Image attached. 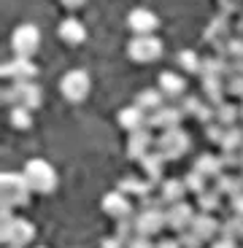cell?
I'll return each instance as SVG.
<instances>
[{
  "mask_svg": "<svg viewBox=\"0 0 243 248\" xmlns=\"http://www.w3.org/2000/svg\"><path fill=\"white\" fill-rule=\"evenodd\" d=\"M30 194H32V186L27 181L25 170L22 173H3L0 175V202L3 205H11V208H22V205L30 202Z\"/></svg>",
  "mask_w": 243,
  "mask_h": 248,
  "instance_id": "cell-1",
  "label": "cell"
},
{
  "mask_svg": "<svg viewBox=\"0 0 243 248\" xmlns=\"http://www.w3.org/2000/svg\"><path fill=\"white\" fill-rule=\"evenodd\" d=\"M3 103L8 108L25 106L30 111H35L44 103V92H41V87H38L35 81H11V87L3 89Z\"/></svg>",
  "mask_w": 243,
  "mask_h": 248,
  "instance_id": "cell-2",
  "label": "cell"
},
{
  "mask_svg": "<svg viewBox=\"0 0 243 248\" xmlns=\"http://www.w3.org/2000/svg\"><path fill=\"white\" fill-rule=\"evenodd\" d=\"M0 240H3V246H11V248L30 246L35 240V227L27 218H19V216L3 218V224H0Z\"/></svg>",
  "mask_w": 243,
  "mask_h": 248,
  "instance_id": "cell-3",
  "label": "cell"
},
{
  "mask_svg": "<svg viewBox=\"0 0 243 248\" xmlns=\"http://www.w3.org/2000/svg\"><path fill=\"white\" fill-rule=\"evenodd\" d=\"M25 175L30 181L32 192L38 194H51L57 189V170L46 159H30L25 165Z\"/></svg>",
  "mask_w": 243,
  "mask_h": 248,
  "instance_id": "cell-4",
  "label": "cell"
},
{
  "mask_svg": "<svg viewBox=\"0 0 243 248\" xmlns=\"http://www.w3.org/2000/svg\"><path fill=\"white\" fill-rule=\"evenodd\" d=\"M232 38H235V25L230 22V14H219V16L211 19V25L206 27V32H203V41H206V46H211L213 51H222L227 49V44H230Z\"/></svg>",
  "mask_w": 243,
  "mask_h": 248,
  "instance_id": "cell-5",
  "label": "cell"
},
{
  "mask_svg": "<svg viewBox=\"0 0 243 248\" xmlns=\"http://www.w3.org/2000/svg\"><path fill=\"white\" fill-rule=\"evenodd\" d=\"M192 146V138L187 132L181 130V127H170V130H160V138H157V149L165 154L168 162H176L189 151Z\"/></svg>",
  "mask_w": 243,
  "mask_h": 248,
  "instance_id": "cell-6",
  "label": "cell"
},
{
  "mask_svg": "<svg viewBox=\"0 0 243 248\" xmlns=\"http://www.w3.org/2000/svg\"><path fill=\"white\" fill-rule=\"evenodd\" d=\"M89 89H92V78H89L87 70L81 68L68 70L63 76V81H60V92H63V97L68 103H84L89 97Z\"/></svg>",
  "mask_w": 243,
  "mask_h": 248,
  "instance_id": "cell-7",
  "label": "cell"
},
{
  "mask_svg": "<svg viewBox=\"0 0 243 248\" xmlns=\"http://www.w3.org/2000/svg\"><path fill=\"white\" fill-rule=\"evenodd\" d=\"M127 57L132 62H141V65L157 62L162 57V41L154 32H149V35H132V41L127 44Z\"/></svg>",
  "mask_w": 243,
  "mask_h": 248,
  "instance_id": "cell-8",
  "label": "cell"
},
{
  "mask_svg": "<svg viewBox=\"0 0 243 248\" xmlns=\"http://www.w3.org/2000/svg\"><path fill=\"white\" fill-rule=\"evenodd\" d=\"M38 46H41V30H38L35 25H19L16 30H14L11 35V49L14 54L19 57H35Z\"/></svg>",
  "mask_w": 243,
  "mask_h": 248,
  "instance_id": "cell-9",
  "label": "cell"
},
{
  "mask_svg": "<svg viewBox=\"0 0 243 248\" xmlns=\"http://www.w3.org/2000/svg\"><path fill=\"white\" fill-rule=\"evenodd\" d=\"M194 216H197V211H194V208L187 202V200H178V202L165 205V218H168V230H173L176 235L187 232L189 227H192Z\"/></svg>",
  "mask_w": 243,
  "mask_h": 248,
  "instance_id": "cell-10",
  "label": "cell"
},
{
  "mask_svg": "<svg viewBox=\"0 0 243 248\" xmlns=\"http://www.w3.org/2000/svg\"><path fill=\"white\" fill-rule=\"evenodd\" d=\"M135 224H138V232L141 235H160L165 227H168V218H165V208L160 205H149V208H141L135 213Z\"/></svg>",
  "mask_w": 243,
  "mask_h": 248,
  "instance_id": "cell-11",
  "label": "cell"
},
{
  "mask_svg": "<svg viewBox=\"0 0 243 248\" xmlns=\"http://www.w3.org/2000/svg\"><path fill=\"white\" fill-rule=\"evenodd\" d=\"M100 205H103V213H108L113 221L127 218V216H135V208H132L130 194H125L122 189H113V192L103 194V202Z\"/></svg>",
  "mask_w": 243,
  "mask_h": 248,
  "instance_id": "cell-12",
  "label": "cell"
},
{
  "mask_svg": "<svg viewBox=\"0 0 243 248\" xmlns=\"http://www.w3.org/2000/svg\"><path fill=\"white\" fill-rule=\"evenodd\" d=\"M0 73H3V78H8V81H35L38 68L32 65V57L14 54V60L3 62Z\"/></svg>",
  "mask_w": 243,
  "mask_h": 248,
  "instance_id": "cell-13",
  "label": "cell"
},
{
  "mask_svg": "<svg viewBox=\"0 0 243 248\" xmlns=\"http://www.w3.org/2000/svg\"><path fill=\"white\" fill-rule=\"evenodd\" d=\"M154 146H157V138L151 135V124L138 127V130H132L130 138H127V156H130V159H141V156H146Z\"/></svg>",
  "mask_w": 243,
  "mask_h": 248,
  "instance_id": "cell-14",
  "label": "cell"
},
{
  "mask_svg": "<svg viewBox=\"0 0 243 248\" xmlns=\"http://www.w3.org/2000/svg\"><path fill=\"white\" fill-rule=\"evenodd\" d=\"M127 27L132 30V35H149L160 27V16L151 8H135L127 14Z\"/></svg>",
  "mask_w": 243,
  "mask_h": 248,
  "instance_id": "cell-15",
  "label": "cell"
},
{
  "mask_svg": "<svg viewBox=\"0 0 243 248\" xmlns=\"http://www.w3.org/2000/svg\"><path fill=\"white\" fill-rule=\"evenodd\" d=\"M189 230H192L203 243H206V240H216L219 232H222V221H219L213 213L200 211L197 216H194V221H192V227H189Z\"/></svg>",
  "mask_w": 243,
  "mask_h": 248,
  "instance_id": "cell-16",
  "label": "cell"
},
{
  "mask_svg": "<svg viewBox=\"0 0 243 248\" xmlns=\"http://www.w3.org/2000/svg\"><path fill=\"white\" fill-rule=\"evenodd\" d=\"M184 116H187V113H184L181 106H162L149 116V124L157 127V130H170V127H181Z\"/></svg>",
  "mask_w": 243,
  "mask_h": 248,
  "instance_id": "cell-17",
  "label": "cell"
},
{
  "mask_svg": "<svg viewBox=\"0 0 243 248\" xmlns=\"http://www.w3.org/2000/svg\"><path fill=\"white\" fill-rule=\"evenodd\" d=\"M138 162H141V170H144V175L151 181V184H162V175H165V162H168V159H165V154H162L157 146L146 156H141Z\"/></svg>",
  "mask_w": 243,
  "mask_h": 248,
  "instance_id": "cell-18",
  "label": "cell"
},
{
  "mask_svg": "<svg viewBox=\"0 0 243 248\" xmlns=\"http://www.w3.org/2000/svg\"><path fill=\"white\" fill-rule=\"evenodd\" d=\"M157 87L162 89V94L168 100H181L187 94V78L181 73H176V70H165L160 76V81H157Z\"/></svg>",
  "mask_w": 243,
  "mask_h": 248,
  "instance_id": "cell-19",
  "label": "cell"
},
{
  "mask_svg": "<svg viewBox=\"0 0 243 248\" xmlns=\"http://www.w3.org/2000/svg\"><path fill=\"white\" fill-rule=\"evenodd\" d=\"M57 35L63 38L68 46H79V44H84V41H87V27L81 25L79 19L68 16V19H63V22H60Z\"/></svg>",
  "mask_w": 243,
  "mask_h": 248,
  "instance_id": "cell-20",
  "label": "cell"
},
{
  "mask_svg": "<svg viewBox=\"0 0 243 248\" xmlns=\"http://www.w3.org/2000/svg\"><path fill=\"white\" fill-rule=\"evenodd\" d=\"M116 122H119V127H122V130L132 132V130H138V127H146V124H149V113H146L141 106H135V103H132V106H127V108H122V111H119Z\"/></svg>",
  "mask_w": 243,
  "mask_h": 248,
  "instance_id": "cell-21",
  "label": "cell"
},
{
  "mask_svg": "<svg viewBox=\"0 0 243 248\" xmlns=\"http://www.w3.org/2000/svg\"><path fill=\"white\" fill-rule=\"evenodd\" d=\"M200 94H203L208 103H213V106L225 103L227 78H222V76H206V78H203V92H200Z\"/></svg>",
  "mask_w": 243,
  "mask_h": 248,
  "instance_id": "cell-22",
  "label": "cell"
},
{
  "mask_svg": "<svg viewBox=\"0 0 243 248\" xmlns=\"http://www.w3.org/2000/svg\"><path fill=\"white\" fill-rule=\"evenodd\" d=\"M187 194H189V189H187V184H184V178H162L160 197L165 200V205L178 202V200H184Z\"/></svg>",
  "mask_w": 243,
  "mask_h": 248,
  "instance_id": "cell-23",
  "label": "cell"
},
{
  "mask_svg": "<svg viewBox=\"0 0 243 248\" xmlns=\"http://www.w3.org/2000/svg\"><path fill=\"white\" fill-rule=\"evenodd\" d=\"M154 186L157 184H151L149 178H138V175H127V178L119 181V189L125 194H130V197H138V200H144L146 194H151Z\"/></svg>",
  "mask_w": 243,
  "mask_h": 248,
  "instance_id": "cell-24",
  "label": "cell"
},
{
  "mask_svg": "<svg viewBox=\"0 0 243 248\" xmlns=\"http://www.w3.org/2000/svg\"><path fill=\"white\" fill-rule=\"evenodd\" d=\"M165 100H168V97L162 94V89H160V87H154V89H141V92L135 94V106H141V108H144V111L151 116V113H154L157 108L165 106Z\"/></svg>",
  "mask_w": 243,
  "mask_h": 248,
  "instance_id": "cell-25",
  "label": "cell"
},
{
  "mask_svg": "<svg viewBox=\"0 0 243 248\" xmlns=\"http://www.w3.org/2000/svg\"><path fill=\"white\" fill-rule=\"evenodd\" d=\"M194 168L206 175V178H213V181H216L219 175L227 170L225 162H222V156H216V154H200L197 162H194Z\"/></svg>",
  "mask_w": 243,
  "mask_h": 248,
  "instance_id": "cell-26",
  "label": "cell"
},
{
  "mask_svg": "<svg viewBox=\"0 0 243 248\" xmlns=\"http://www.w3.org/2000/svg\"><path fill=\"white\" fill-rule=\"evenodd\" d=\"M222 197H225V194L219 192L216 186H213V189H203V192L197 194V205H200V211L216 213L219 208H222Z\"/></svg>",
  "mask_w": 243,
  "mask_h": 248,
  "instance_id": "cell-27",
  "label": "cell"
},
{
  "mask_svg": "<svg viewBox=\"0 0 243 248\" xmlns=\"http://www.w3.org/2000/svg\"><path fill=\"white\" fill-rule=\"evenodd\" d=\"M176 62H178V68L187 70V73H200V68H203V57H200L194 49L178 51V54H176Z\"/></svg>",
  "mask_w": 243,
  "mask_h": 248,
  "instance_id": "cell-28",
  "label": "cell"
},
{
  "mask_svg": "<svg viewBox=\"0 0 243 248\" xmlns=\"http://www.w3.org/2000/svg\"><path fill=\"white\" fill-rule=\"evenodd\" d=\"M8 122H11V127H16V130H30L32 127V111L25 106H14L11 111H8Z\"/></svg>",
  "mask_w": 243,
  "mask_h": 248,
  "instance_id": "cell-29",
  "label": "cell"
},
{
  "mask_svg": "<svg viewBox=\"0 0 243 248\" xmlns=\"http://www.w3.org/2000/svg\"><path fill=\"white\" fill-rule=\"evenodd\" d=\"M216 122H222L225 127L241 122V106H232V103H219L216 106Z\"/></svg>",
  "mask_w": 243,
  "mask_h": 248,
  "instance_id": "cell-30",
  "label": "cell"
},
{
  "mask_svg": "<svg viewBox=\"0 0 243 248\" xmlns=\"http://www.w3.org/2000/svg\"><path fill=\"white\" fill-rule=\"evenodd\" d=\"M216 189L222 194H225V197H232V194L235 192H241L243 186H241V175H232V173H222L216 178Z\"/></svg>",
  "mask_w": 243,
  "mask_h": 248,
  "instance_id": "cell-31",
  "label": "cell"
},
{
  "mask_svg": "<svg viewBox=\"0 0 243 248\" xmlns=\"http://www.w3.org/2000/svg\"><path fill=\"white\" fill-rule=\"evenodd\" d=\"M184 184H187L189 194H200L203 189H208V178H206L203 173H200L197 168H192L187 175H184Z\"/></svg>",
  "mask_w": 243,
  "mask_h": 248,
  "instance_id": "cell-32",
  "label": "cell"
},
{
  "mask_svg": "<svg viewBox=\"0 0 243 248\" xmlns=\"http://www.w3.org/2000/svg\"><path fill=\"white\" fill-rule=\"evenodd\" d=\"M222 232H227V235L243 240V213H232L227 221H222Z\"/></svg>",
  "mask_w": 243,
  "mask_h": 248,
  "instance_id": "cell-33",
  "label": "cell"
},
{
  "mask_svg": "<svg viewBox=\"0 0 243 248\" xmlns=\"http://www.w3.org/2000/svg\"><path fill=\"white\" fill-rule=\"evenodd\" d=\"M222 54L227 57V62H243V38L235 35L230 44H227V49L222 51Z\"/></svg>",
  "mask_w": 243,
  "mask_h": 248,
  "instance_id": "cell-34",
  "label": "cell"
},
{
  "mask_svg": "<svg viewBox=\"0 0 243 248\" xmlns=\"http://www.w3.org/2000/svg\"><path fill=\"white\" fill-rule=\"evenodd\" d=\"M203 100H206L203 94H200V97H197V94H184L178 106L184 108V113H187V116H197L200 106H203Z\"/></svg>",
  "mask_w": 243,
  "mask_h": 248,
  "instance_id": "cell-35",
  "label": "cell"
},
{
  "mask_svg": "<svg viewBox=\"0 0 243 248\" xmlns=\"http://www.w3.org/2000/svg\"><path fill=\"white\" fill-rule=\"evenodd\" d=\"M227 94L243 97V73H230L227 76Z\"/></svg>",
  "mask_w": 243,
  "mask_h": 248,
  "instance_id": "cell-36",
  "label": "cell"
},
{
  "mask_svg": "<svg viewBox=\"0 0 243 248\" xmlns=\"http://www.w3.org/2000/svg\"><path fill=\"white\" fill-rule=\"evenodd\" d=\"M219 6H222V11L227 14H243V0H219Z\"/></svg>",
  "mask_w": 243,
  "mask_h": 248,
  "instance_id": "cell-37",
  "label": "cell"
},
{
  "mask_svg": "<svg viewBox=\"0 0 243 248\" xmlns=\"http://www.w3.org/2000/svg\"><path fill=\"white\" fill-rule=\"evenodd\" d=\"M230 208H232V213H243V189L230 197Z\"/></svg>",
  "mask_w": 243,
  "mask_h": 248,
  "instance_id": "cell-38",
  "label": "cell"
},
{
  "mask_svg": "<svg viewBox=\"0 0 243 248\" xmlns=\"http://www.w3.org/2000/svg\"><path fill=\"white\" fill-rule=\"evenodd\" d=\"M60 3H63L65 8H70V11H73V8H81L87 0H60Z\"/></svg>",
  "mask_w": 243,
  "mask_h": 248,
  "instance_id": "cell-39",
  "label": "cell"
},
{
  "mask_svg": "<svg viewBox=\"0 0 243 248\" xmlns=\"http://www.w3.org/2000/svg\"><path fill=\"white\" fill-rule=\"evenodd\" d=\"M235 35L243 38V14H238V22H235Z\"/></svg>",
  "mask_w": 243,
  "mask_h": 248,
  "instance_id": "cell-40",
  "label": "cell"
},
{
  "mask_svg": "<svg viewBox=\"0 0 243 248\" xmlns=\"http://www.w3.org/2000/svg\"><path fill=\"white\" fill-rule=\"evenodd\" d=\"M241 122H243V97H241Z\"/></svg>",
  "mask_w": 243,
  "mask_h": 248,
  "instance_id": "cell-41",
  "label": "cell"
},
{
  "mask_svg": "<svg viewBox=\"0 0 243 248\" xmlns=\"http://www.w3.org/2000/svg\"><path fill=\"white\" fill-rule=\"evenodd\" d=\"M241 186H243V168H241Z\"/></svg>",
  "mask_w": 243,
  "mask_h": 248,
  "instance_id": "cell-42",
  "label": "cell"
}]
</instances>
